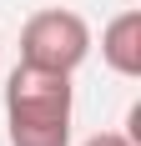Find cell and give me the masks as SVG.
Listing matches in <instances>:
<instances>
[{
    "mask_svg": "<svg viewBox=\"0 0 141 146\" xmlns=\"http://www.w3.org/2000/svg\"><path fill=\"white\" fill-rule=\"evenodd\" d=\"M81 146H136V141H131L126 131H96V136H86Z\"/></svg>",
    "mask_w": 141,
    "mask_h": 146,
    "instance_id": "277c9868",
    "label": "cell"
},
{
    "mask_svg": "<svg viewBox=\"0 0 141 146\" xmlns=\"http://www.w3.org/2000/svg\"><path fill=\"white\" fill-rule=\"evenodd\" d=\"M70 71L20 60L5 86V136L10 146H70Z\"/></svg>",
    "mask_w": 141,
    "mask_h": 146,
    "instance_id": "6da1fadb",
    "label": "cell"
},
{
    "mask_svg": "<svg viewBox=\"0 0 141 146\" xmlns=\"http://www.w3.org/2000/svg\"><path fill=\"white\" fill-rule=\"evenodd\" d=\"M91 56V25H86L76 10H35L20 25V60H35V66H51V71H76L81 60Z\"/></svg>",
    "mask_w": 141,
    "mask_h": 146,
    "instance_id": "7a4b0ae2",
    "label": "cell"
},
{
    "mask_svg": "<svg viewBox=\"0 0 141 146\" xmlns=\"http://www.w3.org/2000/svg\"><path fill=\"white\" fill-rule=\"evenodd\" d=\"M101 60L116 76H141V10H121L101 30Z\"/></svg>",
    "mask_w": 141,
    "mask_h": 146,
    "instance_id": "3957f363",
    "label": "cell"
}]
</instances>
